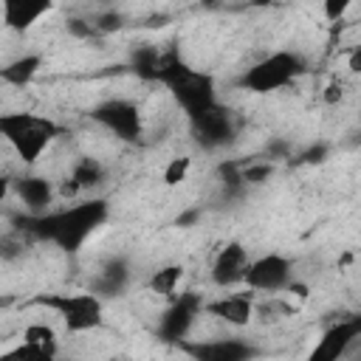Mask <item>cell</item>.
Returning a JSON list of instances; mask_svg holds the SVG:
<instances>
[{
  "label": "cell",
  "mask_w": 361,
  "mask_h": 361,
  "mask_svg": "<svg viewBox=\"0 0 361 361\" xmlns=\"http://www.w3.org/2000/svg\"><path fill=\"white\" fill-rule=\"evenodd\" d=\"M107 220V203L102 197L90 200H71V206L59 212H42L28 217V231H34L42 240H51L54 245L65 251H79L82 243Z\"/></svg>",
  "instance_id": "obj_1"
},
{
  "label": "cell",
  "mask_w": 361,
  "mask_h": 361,
  "mask_svg": "<svg viewBox=\"0 0 361 361\" xmlns=\"http://www.w3.org/2000/svg\"><path fill=\"white\" fill-rule=\"evenodd\" d=\"M56 133H59V127L45 116H37L28 110L0 113V138L11 147V152L25 166H34L48 152Z\"/></svg>",
  "instance_id": "obj_2"
},
{
  "label": "cell",
  "mask_w": 361,
  "mask_h": 361,
  "mask_svg": "<svg viewBox=\"0 0 361 361\" xmlns=\"http://www.w3.org/2000/svg\"><path fill=\"white\" fill-rule=\"evenodd\" d=\"M37 305L54 310L68 333H90L96 327H102L104 322V307L102 299L93 290H76V293H48V296H37Z\"/></svg>",
  "instance_id": "obj_3"
},
{
  "label": "cell",
  "mask_w": 361,
  "mask_h": 361,
  "mask_svg": "<svg viewBox=\"0 0 361 361\" xmlns=\"http://www.w3.org/2000/svg\"><path fill=\"white\" fill-rule=\"evenodd\" d=\"M302 71H305V62L299 54L274 51L259 62H254L251 68H245V73L240 76V87H245L248 93H276L288 87Z\"/></svg>",
  "instance_id": "obj_4"
},
{
  "label": "cell",
  "mask_w": 361,
  "mask_h": 361,
  "mask_svg": "<svg viewBox=\"0 0 361 361\" xmlns=\"http://www.w3.org/2000/svg\"><path fill=\"white\" fill-rule=\"evenodd\" d=\"M172 99L178 102V107L192 118L203 110H209L212 104H217V96H214V82L212 76L200 73V71H192L189 65L183 71H178L169 82H166Z\"/></svg>",
  "instance_id": "obj_5"
},
{
  "label": "cell",
  "mask_w": 361,
  "mask_h": 361,
  "mask_svg": "<svg viewBox=\"0 0 361 361\" xmlns=\"http://www.w3.org/2000/svg\"><path fill=\"white\" fill-rule=\"evenodd\" d=\"M293 279V265L288 257L282 254H262V257H251L243 285L254 293H279L288 288V282Z\"/></svg>",
  "instance_id": "obj_6"
},
{
  "label": "cell",
  "mask_w": 361,
  "mask_h": 361,
  "mask_svg": "<svg viewBox=\"0 0 361 361\" xmlns=\"http://www.w3.org/2000/svg\"><path fill=\"white\" fill-rule=\"evenodd\" d=\"M90 118L99 121L107 133H113L116 138H124V141H135L144 130V118H141L138 104L127 102V99H107V102L96 104Z\"/></svg>",
  "instance_id": "obj_7"
},
{
  "label": "cell",
  "mask_w": 361,
  "mask_h": 361,
  "mask_svg": "<svg viewBox=\"0 0 361 361\" xmlns=\"http://www.w3.org/2000/svg\"><path fill=\"white\" fill-rule=\"evenodd\" d=\"M200 313H209L220 322H226L228 327H248L254 313H257V302L254 293L248 290H234V293H220L217 299L200 302Z\"/></svg>",
  "instance_id": "obj_8"
},
{
  "label": "cell",
  "mask_w": 361,
  "mask_h": 361,
  "mask_svg": "<svg viewBox=\"0 0 361 361\" xmlns=\"http://www.w3.org/2000/svg\"><path fill=\"white\" fill-rule=\"evenodd\" d=\"M358 336H361V319L358 316H350V319H341V322L330 324L322 333V338L316 341V347L310 350V361H336V358H341Z\"/></svg>",
  "instance_id": "obj_9"
},
{
  "label": "cell",
  "mask_w": 361,
  "mask_h": 361,
  "mask_svg": "<svg viewBox=\"0 0 361 361\" xmlns=\"http://www.w3.org/2000/svg\"><path fill=\"white\" fill-rule=\"evenodd\" d=\"M51 8L54 0H0V23L11 34H28Z\"/></svg>",
  "instance_id": "obj_10"
},
{
  "label": "cell",
  "mask_w": 361,
  "mask_h": 361,
  "mask_svg": "<svg viewBox=\"0 0 361 361\" xmlns=\"http://www.w3.org/2000/svg\"><path fill=\"white\" fill-rule=\"evenodd\" d=\"M248 248L237 240L226 243L214 262H212V282L217 288H234V285H243V276H245V268H248Z\"/></svg>",
  "instance_id": "obj_11"
},
{
  "label": "cell",
  "mask_w": 361,
  "mask_h": 361,
  "mask_svg": "<svg viewBox=\"0 0 361 361\" xmlns=\"http://www.w3.org/2000/svg\"><path fill=\"white\" fill-rule=\"evenodd\" d=\"M8 355L17 358H56L59 355V338L56 330L45 322H31L20 333V344L8 350Z\"/></svg>",
  "instance_id": "obj_12"
},
{
  "label": "cell",
  "mask_w": 361,
  "mask_h": 361,
  "mask_svg": "<svg viewBox=\"0 0 361 361\" xmlns=\"http://www.w3.org/2000/svg\"><path fill=\"white\" fill-rule=\"evenodd\" d=\"M192 130H195L197 141L206 144V147H223V144L231 141V135H234L231 116H228L223 107H217V104H212L209 110L192 116Z\"/></svg>",
  "instance_id": "obj_13"
},
{
  "label": "cell",
  "mask_w": 361,
  "mask_h": 361,
  "mask_svg": "<svg viewBox=\"0 0 361 361\" xmlns=\"http://www.w3.org/2000/svg\"><path fill=\"white\" fill-rule=\"evenodd\" d=\"M197 313H200V302H197V296L175 299V302L169 305V310H166V313L161 316V322H158L161 336H164L166 341H180V338H186V333L192 330Z\"/></svg>",
  "instance_id": "obj_14"
},
{
  "label": "cell",
  "mask_w": 361,
  "mask_h": 361,
  "mask_svg": "<svg viewBox=\"0 0 361 361\" xmlns=\"http://www.w3.org/2000/svg\"><path fill=\"white\" fill-rule=\"evenodd\" d=\"M14 192H17L20 203L28 209V214H42V212H48L51 200L56 197V189H54L51 180L42 178V175H23V178L14 183Z\"/></svg>",
  "instance_id": "obj_15"
},
{
  "label": "cell",
  "mask_w": 361,
  "mask_h": 361,
  "mask_svg": "<svg viewBox=\"0 0 361 361\" xmlns=\"http://www.w3.org/2000/svg\"><path fill=\"white\" fill-rule=\"evenodd\" d=\"M189 353L197 358H209V361H240V358L251 355L248 344H243L237 338H220L212 344H197V347H189Z\"/></svg>",
  "instance_id": "obj_16"
},
{
  "label": "cell",
  "mask_w": 361,
  "mask_h": 361,
  "mask_svg": "<svg viewBox=\"0 0 361 361\" xmlns=\"http://www.w3.org/2000/svg\"><path fill=\"white\" fill-rule=\"evenodd\" d=\"M42 68V56L39 54H23L17 59H11L8 65L0 68V79L11 87H25Z\"/></svg>",
  "instance_id": "obj_17"
},
{
  "label": "cell",
  "mask_w": 361,
  "mask_h": 361,
  "mask_svg": "<svg viewBox=\"0 0 361 361\" xmlns=\"http://www.w3.org/2000/svg\"><path fill=\"white\" fill-rule=\"evenodd\" d=\"M183 265L180 262H166V265H161V268H155L152 274H149V279H147V288H149V293H155V296H164V299H175V293H178V288H180V282H183Z\"/></svg>",
  "instance_id": "obj_18"
},
{
  "label": "cell",
  "mask_w": 361,
  "mask_h": 361,
  "mask_svg": "<svg viewBox=\"0 0 361 361\" xmlns=\"http://www.w3.org/2000/svg\"><path fill=\"white\" fill-rule=\"evenodd\" d=\"M71 178L82 186V192H87V189H93V186H99L102 180H104V166L96 161V158H79L76 164H73V169H71Z\"/></svg>",
  "instance_id": "obj_19"
},
{
  "label": "cell",
  "mask_w": 361,
  "mask_h": 361,
  "mask_svg": "<svg viewBox=\"0 0 361 361\" xmlns=\"http://www.w3.org/2000/svg\"><path fill=\"white\" fill-rule=\"evenodd\" d=\"M192 172V155H172L161 172L164 186H180Z\"/></svg>",
  "instance_id": "obj_20"
},
{
  "label": "cell",
  "mask_w": 361,
  "mask_h": 361,
  "mask_svg": "<svg viewBox=\"0 0 361 361\" xmlns=\"http://www.w3.org/2000/svg\"><path fill=\"white\" fill-rule=\"evenodd\" d=\"M353 3H355V0H322V14H324L327 23H338V20L350 11Z\"/></svg>",
  "instance_id": "obj_21"
},
{
  "label": "cell",
  "mask_w": 361,
  "mask_h": 361,
  "mask_svg": "<svg viewBox=\"0 0 361 361\" xmlns=\"http://www.w3.org/2000/svg\"><path fill=\"white\" fill-rule=\"evenodd\" d=\"M268 175H271V166L262 164V166L245 169V172H243V180H248V183H262V178H268Z\"/></svg>",
  "instance_id": "obj_22"
},
{
  "label": "cell",
  "mask_w": 361,
  "mask_h": 361,
  "mask_svg": "<svg viewBox=\"0 0 361 361\" xmlns=\"http://www.w3.org/2000/svg\"><path fill=\"white\" fill-rule=\"evenodd\" d=\"M11 192H14V180L8 175H0V203H6Z\"/></svg>",
  "instance_id": "obj_23"
},
{
  "label": "cell",
  "mask_w": 361,
  "mask_h": 361,
  "mask_svg": "<svg viewBox=\"0 0 361 361\" xmlns=\"http://www.w3.org/2000/svg\"><path fill=\"white\" fill-rule=\"evenodd\" d=\"M347 65H350V71H353V73H358V71H361V48H358V45L350 51V62H347Z\"/></svg>",
  "instance_id": "obj_24"
},
{
  "label": "cell",
  "mask_w": 361,
  "mask_h": 361,
  "mask_svg": "<svg viewBox=\"0 0 361 361\" xmlns=\"http://www.w3.org/2000/svg\"><path fill=\"white\" fill-rule=\"evenodd\" d=\"M327 90H330V93H327V102H338V99H341V85H330Z\"/></svg>",
  "instance_id": "obj_25"
},
{
  "label": "cell",
  "mask_w": 361,
  "mask_h": 361,
  "mask_svg": "<svg viewBox=\"0 0 361 361\" xmlns=\"http://www.w3.org/2000/svg\"><path fill=\"white\" fill-rule=\"evenodd\" d=\"M200 3H203V6H217L220 0H200Z\"/></svg>",
  "instance_id": "obj_26"
}]
</instances>
